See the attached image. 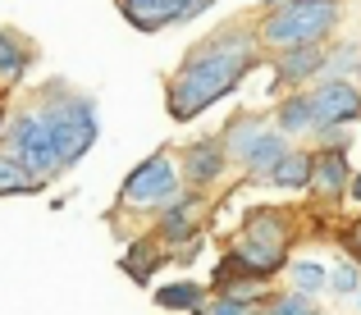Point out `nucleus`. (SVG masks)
<instances>
[{
    "label": "nucleus",
    "mask_w": 361,
    "mask_h": 315,
    "mask_svg": "<svg viewBox=\"0 0 361 315\" xmlns=\"http://www.w3.org/2000/svg\"><path fill=\"white\" fill-rule=\"evenodd\" d=\"M265 64V51L256 42L252 23H224L211 37L192 46L183 55L174 73L165 82V110L174 123H192L211 110L215 101H224L229 92H238V82L247 73Z\"/></svg>",
    "instance_id": "nucleus-1"
},
{
    "label": "nucleus",
    "mask_w": 361,
    "mask_h": 315,
    "mask_svg": "<svg viewBox=\"0 0 361 315\" xmlns=\"http://www.w3.org/2000/svg\"><path fill=\"white\" fill-rule=\"evenodd\" d=\"M32 105L42 110L46 132H51V147L60 156L64 169H73L78 160H87V151L101 137V110L87 92L69 87V82H46L32 97Z\"/></svg>",
    "instance_id": "nucleus-2"
},
{
    "label": "nucleus",
    "mask_w": 361,
    "mask_h": 315,
    "mask_svg": "<svg viewBox=\"0 0 361 315\" xmlns=\"http://www.w3.org/2000/svg\"><path fill=\"white\" fill-rule=\"evenodd\" d=\"M252 27L265 55H283L298 46H329L343 27V0H293L283 9L261 14Z\"/></svg>",
    "instance_id": "nucleus-3"
},
{
    "label": "nucleus",
    "mask_w": 361,
    "mask_h": 315,
    "mask_svg": "<svg viewBox=\"0 0 361 315\" xmlns=\"http://www.w3.org/2000/svg\"><path fill=\"white\" fill-rule=\"evenodd\" d=\"M293 215L279 206H256L247 210L238 237H233L229 256L243 265L252 279H265L270 283L279 270H288V247H293Z\"/></svg>",
    "instance_id": "nucleus-4"
},
{
    "label": "nucleus",
    "mask_w": 361,
    "mask_h": 315,
    "mask_svg": "<svg viewBox=\"0 0 361 315\" xmlns=\"http://www.w3.org/2000/svg\"><path fill=\"white\" fill-rule=\"evenodd\" d=\"M183 197V178H178V151L160 147L123 178L119 187V206H115V219L119 215H160Z\"/></svg>",
    "instance_id": "nucleus-5"
},
{
    "label": "nucleus",
    "mask_w": 361,
    "mask_h": 315,
    "mask_svg": "<svg viewBox=\"0 0 361 315\" xmlns=\"http://www.w3.org/2000/svg\"><path fill=\"white\" fill-rule=\"evenodd\" d=\"M0 147H5L9 156H14V160H18V165H23L32 178H42L46 187H51L55 178L64 174L60 156H55V147H51V132H46V119H42V110H37L32 101L18 105V110H9Z\"/></svg>",
    "instance_id": "nucleus-6"
},
{
    "label": "nucleus",
    "mask_w": 361,
    "mask_h": 315,
    "mask_svg": "<svg viewBox=\"0 0 361 315\" xmlns=\"http://www.w3.org/2000/svg\"><path fill=\"white\" fill-rule=\"evenodd\" d=\"M229 174V156H224L220 132H202L192 137L183 151H178V178H183V192H211V187L224 183Z\"/></svg>",
    "instance_id": "nucleus-7"
},
{
    "label": "nucleus",
    "mask_w": 361,
    "mask_h": 315,
    "mask_svg": "<svg viewBox=\"0 0 361 315\" xmlns=\"http://www.w3.org/2000/svg\"><path fill=\"white\" fill-rule=\"evenodd\" d=\"M311 114H316V132L325 128H353L361 119V87L353 78H316L307 87ZM311 132V137H316Z\"/></svg>",
    "instance_id": "nucleus-8"
},
{
    "label": "nucleus",
    "mask_w": 361,
    "mask_h": 315,
    "mask_svg": "<svg viewBox=\"0 0 361 315\" xmlns=\"http://www.w3.org/2000/svg\"><path fill=\"white\" fill-rule=\"evenodd\" d=\"M211 5L215 0H119V14L128 18L137 32H160V27L202 18Z\"/></svg>",
    "instance_id": "nucleus-9"
},
{
    "label": "nucleus",
    "mask_w": 361,
    "mask_h": 315,
    "mask_svg": "<svg viewBox=\"0 0 361 315\" xmlns=\"http://www.w3.org/2000/svg\"><path fill=\"white\" fill-rule=\"evenodd\" d=\"M274 60V97L283 92H307L316 78H325V60H329V46H298V51H283L270 55Z\"/></svg>",
    "instance_id": "nucleus-10"
},
{
    "label": "nucleus",
    "mask_w": 361,
    "mask_h": 315,
    "mask_svg": "<svg viewBox=\"0 0 361 315\" xmlns=\"http://www.w3.org/2000/svg\"><path fill=\"white\" fill-rule=\"evenodd\" d=\"M348 183H353V160H348V151H334V147L311 151V187L307 192L316 197L320 206L348 202Z\"/></svg>",
    "instance_id": "nucleus-11"
},
{
    "label": "nucleus",
    "mask_w": 361,
    "mask_h": 315,
    "mask_svg": "<svg viewBox=\"0 0 361 315\" xmlns=\"http://www.w3.org/2000/svg\"><path fill=\"white\" fill-rule=\"evenodd\" d=\"M156 237L160 247H174V242H202V197L197 192H183L169 210H160L156 215Z\"/></svg>",
    "instance_id": "nucleus-12"
},
{
    "label": "nucleus",
    "mask_w": 361,
    "mask_h": 315,
    "mask_svg": "<svg viewBox=\"0 0 361 315\" xmlns=\"http://www.w3.org/2000/svg\"><path fill=\"white\" fill-rule=\"evenodd\" d=\"M288 151H293V142H288V137H283V132L270 123V128H265L261 137H256L252 147H247V156H243L238 174L247 178V183H265V178H270V169L279 165V160L288 156Z\"/></svg>",
    "instance_id": "nucleus-13"
},
{
    "label": "nucleus",
    "mask_w": 361,
    "mask_h": 315,
    "mask_svg": "<svg viewBox=\"0 0 361 315\" xmlns=\"http://www.w3.org/2000/svg\"><path fill=\"white\" fill-rule=\"evenodd\" d=\"M32 64H37V46L27 42L18 27H5V32H0V92L9 97V92L27 78Z\"/></svg>",
    "instance_id": "nucleus-14"
},
{
    "label": "nucleus",
    "mask_w": 361,
    "mask_h": 315,
    "mask_svg": "<svg viewBox=\"0 0 361 315\" xmlns=\"http://www.w3.org/2000/svg\"><path fill=\"white\" fill-rule=\"evenodd\" d=\"M274 128L283 132V137H307V132H316V114H311V97L307 92H283L279 101H274Z\"/></svg>",
    "instance_id": "nucleus-15"
},
{
    "label": "nucleus",
    "mask_w": 361,
    "mask_h": 315,
    "mask_svg": "<svg viewBox=\"0 0 361 315\" xmlns=\"http://www.w3.org/2000/svg\"><path fill=\"white\" fill-rule=\"evenodd\" d=\"M265 128H270V119H261V114H233V119L224 123V128H220V142H224V156H229V169L243 165L247 147H252Z\"/></svg>",
    "instance_id": "nucleus-16"
},
{
    "label": "nucleus",
    "mask_w": 361,
    "mask_h": 315,
    "mask_svg": "<svg viewBox=\"0 0 361 315\" xmlns=\"http://www.w3.org/2000/svg\"><path fill=\"white\" fill-rule=\"evenodd\" d=\"M165 256H169V252L156 242V237L142 233L137 242H128V252H123V274H128L133 283H147L151 274H156L160 265H165Z\"/></svg>",
    "instance_id": "nucleus-17"
},
{
    "label": "nucleus",
    "mask_w": 361,
    "mask_h": 315,
    "mask_svg": "<svg viewBox=\"0 0 361 315\" xmlns=\"http://www.w3.org/2000/svg\"><path fill=\"white\" fill-rule=\"evenodd\" d=\"M265 183L279 187V192H307V187H311V151L293 147L288 156L270 169V178H265Z\"/></svg>",
    "instance_id": "nucleus-18"
},
{
    "label": "nucleus",
    "mask_w": 361,
    "mask_h": 315,
    "mask_svg": "<svg viewBox=\"0 0 361 315\" xmlns=\"http://www.w3.org/2000/svg\"><path fill=\"white\" fill-rule=\"evenodd\" d=\"M288 279H293V292L298 297H320L329 283V265L316 261V256H302V261H288Z\"/></svg>",
    "instance_id": "nucleus-19"
},
{
    "label": "nucleus",
    "mask_w": 361,
    "mask_h": 315,
    "mask_svg": "<svg viewBox=\"0 0 361 315\" xmlns=\"http://www.w3.org/2000/svg\"><path fill=\"white\" fill-rule=\"evenodd\" d=\"M37 192H46V183L32 178L5 147H0V197H37Z\"/></svg>",
    "instance_id": "nucleus-20"
},
{
    "label": "nucleus",
    "mask_w": 361,
    "mask_h": 315,
    "mask_svg": "<svg viewBox=\"0 0 361 315\" xmlns=\"http://www.w3.org/2000/svg\"><path fill=\"white\" fill-rule=\"evenodd\" d=\"M211 297V292H206V283H197V279H178V283H165V288H156V302L165 311H197L202 307V302Z\"/></svg>",
    "instance_id": "nucleus-21"
},
{
    "label": "nucleus",
    "mask_w": 361,
    "mask_h": 315,
    "mask_svg": "<svg viewBox=\"0 0 361 315\" xmlns=\"http://www.w3.org/2000/svg\"><path fill=\"white\" fill-rule=\"evenodd\" d=\"M325 292H334V297H357L361 292V265L357 261H338L334 270H329Z\"/></svg>",
    "instance_id": "nucleus-22"
},
{
    "label": "nucleus",
    "mask_w": 361,
    "mask_h": 315,
    "mask_svg": "<svg viewBox=\"0 0 361 315\" xmlns=\"http://www.w3.org/2000/svg\"><path fill=\"white\" fill-rule=\"evenodd\" d=\"M256 307H261V302H233V297H220V292H211L202 307L188 311V315H256Z\"/></svg>",
    "instance_id": "nucleus-23"
},
{
    "label": "nucleus",
    "mask_w": 361,
    "mask_h": 315,
    "mask_svg": "<svg viewBox=\"0 0 361 315\" xmlns=\"http://www.w3.org/2000/svg\"><path fill=\"white\" fill-rule=\"evenodd\" d=\"M311 302L298 297V292H270V297L256 307V315H307Z\"/></svg>",
    "instance_id": "nucleus-24"
},
{
    "label": "nucleus",
    "mask_w": 361,
    "mask_h": 315,
    "mask_svg": "<svg viewBox=\"0 0 361 315\" xmlns=\"http://www.w3.org/2000/svg\"><path fill=\"white\" fill-rule=\"evenodd\" d=\"M353 69H357V46H329L325 78H353Z\"/></svg>",
    "instance_id": "nucleus-25"
},
{
    "label": "nucleus",
    "mask_w": 361,
    "mask_h": 315,
    "mask_svg": "<svg viewBox=\"0 0 361 315\" xmlns=\"http://www.w3.org/2000/svg\"><path fill=\"white\" fill-rule=\"evenodd\" d=\"M343 247H348V261L361 265V219H353V224L343 228Z\"/></svg>",
    "instance_id": "nucleus-26"
},
{
    "label": "nucleus",
    "mask_w": 361,
    "mask_h": 315,
    "mask_svg": "<svg viewBox=\"0 0 361 315\" xmlns=\"http://www.w3.org/2000/svg\"><path fill=\"white\" fill-rule=\"evenodd\" d=\"M348 202H361V169H353V183H348Z\"/></svg>",
    "instance_id": "nucleus-27"
},
{
    "label": "nucleus",
    "mask_w": 361,
    "mask_h": 315,
    "mask_svg": "<svg viewBox=\"0 0 361 315\" xmlns=\"http://www.w3.org/2000/svg\"><path fill=\"white\" fill-rule=\"evenodd\" d=\"M5 119H9V97L0 92V137H5Z\"/></svg>",
    "instance_id": "nucleus-28"
},
{
    "label": "nucleus",
    "mask_w": 361,
    "mask_h": 315,
    "mask_svg": "<svg viewBox=\"0 0 361 315\" xmlns=\"http://www.w3.org/2000/svg\"><path fill=\"white\" fill-rule=\"evenodd\" d=\"M283 5H293V0H261V14H270V9H283Z\"/></svg>",
    "instance_id": "nucleus-29"
},
{
    "label": "nucleus",
    "mask_w": 361,
    "mask_h": 315,
    "mask_svg": "<svg viewBox=\"0 0 361 315\" xmlns=\"http://www.w3.org/2000/svg\"><path fill=\"white\" fill-rule=\"evenodd\" d=\"M353 82L361 87V51H357V69H353Z\"/></svg>",
    "instance_id": "nucleus-30"
},
{
    "label": "nucleus",
    "mask_w": 361,
    "mask_h": 315,
    "mask_svg": "<svg viewBox=\"0 0 361 315\" xmlns=\"http://www.w3.org/2000/svg\"><path fill=\"white\" fill-rule=\"evenodd\" d=\"M307 315H325V311H320V307H307Z\"/></svg>",
    "instance_id": "nucleus-31"
},
{
    "label": "nucleus",
    "mask_w": 361,
    "mask_h": 315,
    "mask_svg": "<svg viewBox=\"0 0 361 315\" xmlns=\"http://www.w3.org/2000/svg\"><path fill=\"white\" fill-rule=\"evenodd\" d=\"M0 32H5V27H0Z\"/></svg>",
    "instance_id": "nucleus-32"
}]
</instances>
